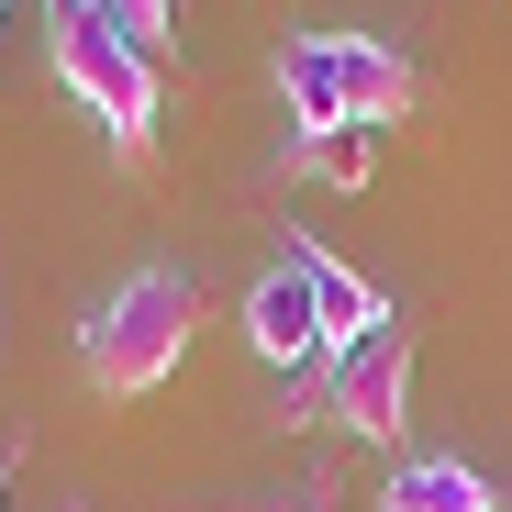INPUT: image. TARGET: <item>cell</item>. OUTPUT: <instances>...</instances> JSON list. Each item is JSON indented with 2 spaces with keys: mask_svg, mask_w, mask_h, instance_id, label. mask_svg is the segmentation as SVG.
I'll use <instances>...</instances> for the list:
<instances>
[{
  "mask_svg": "<svg viewBox=\"0 0 512 512\" xmlns=\"http://www.w3.org/2000/svg\"><path fill=\"white\" fill-rule=\"evenodd\" d=\"M190 323H201L190 268H134V279H112V301L90 323H78V368H90L112 401H145V390H167V368L190 357Z\"/></svg>",
  "mask_w": 512,
  "mask_h": 512,
  "instance_id": "cell-1",
  "label": "cell"
},
{
  "mask_svg": "<svg viewBox=\"0 0 512 512\" xmlns=\"http://www.w3.org/2000/svg\"><path fill=\"white\" fill-rule=\"evenodd\" d=\"M45 56H56V78H67V101L90 112L123 156H145V134H156V56L123 34V12L112 0H56V34H45Z\"/></svg>",
  "mask_w": 512,
  "mask_h": 512,
  "instance_id": "cell-2",
  "label": "cell"
},
{
  "mask_svg": "<svg viewBox=\"0 0 512 512\" xmlns=\"http://www.w3.org/2000/svg\"><path fill=\"white\" fill-rule=\"evenodd\" d=\"M323 412L346 423V435H401V412H412V334L401 323H379V334H357V346H334L323 357Z\"/></svg>",
  "mask_w": 512,
  "mask_h": 512,
  "instance_id": "cell-3",
  "label": "cell"
},
{
  "mask_svg": "<svg viewBox=\"0 0 512 512\" xmlns=\"http://www.w3.org/2000/svg\"><path fill=\"white\" fill-rule=\"evenodd\" d=\"M245 346L268 357V368H323V357H334V334H323V301H312V279L290 268V256H279V268L245 290Z\"/></svg>",
  "mask_w": 512,
  "mask_h": 512,
  "instance_id": "cell-4",
  "label": "cell"
},
{
  "mask_svg": "<svg viewBox=\"0 0 512 512\" xmlns=\"http://www.w3.org/2000/svg\"><path fill=\"white\" fill-rule=\"evenodd\" d=\"M323 56H334V90H346V123H357V134H379V123L412 112L401 45H379V34H323Z\"/></svg>",
  "mask_w": 512,
  "mask_h": 512,
  "instance_id": "cell-5",
  "label": "cell"
},
{
  "mask_svg": "<svg viewBox=\"0 0 512 512\" xmlns=\"http://www.w3.org/2000/svg\"><path fill=\"white\" fill-rule=\"evenodd\" d=\"M290 268L312 279V301H323V334H334V346H357V334H379V323H390V301H379V290H368V279H357L323 234H290Z\"/></svg>",
  "mask_w": 512,
  "mask_h": 512,
  "instance_id": "cell-6",
  "label": "cell"
},
{
  "mask_svg": "<svg viewBox=\"0 0 512 512\" xmlns=\"http://www.w3.org/2000/svg\"><path fill=\"white\" fill-rule=\"evenodd\" d=\"M379 512H501V490H490L468 457H412V468H390Z\"/></svg>",
  "mask_w": 512,
  "mask_h": 512,
  "instance_id": "cell-7",
  "label": "cell"
},
{
  "mask_svg": "<svg viewBox=\"0 0 512 512\" xmlns=\"http://www.w3.org/2000/svg\"><path fill=\"white\" fill-rule=\"evenodd\" d=\"M290 167H323V179L357 190V179H368V145H357V134H334V145H290Z\"/></svg>",
  "mask_w": 512,
  "mask_h": 512,
  "instance_id": "cell-8",
  "label": "cell"
},
{
  "mask_svg": "<svg viewBox=\"0 0 512 512\" xmlns=\"http://www.w3.org/2000/svg\"><path fill=\"white\" fill-rule=\"evenodd\" d=\"M112 12H123V34H134V45H145V56H156V45H167V23H179V12H167V0H112Z\"/></svg>",
  "mask_w": 512,
  "mask_h": 512,
  "instance_id": "cell-9",
  "label": "cell"
},
{
  "mask_svg": "<svg viewBox=\"0 0 512 512\" xmlns=\"http://www.w3.org/2000/svg\"><path fill=\"white\" fill-rule=\"evenodd\" d=\"M0 12H12V0H0Z\"/></svg>",
  "mask_w": 512,
  "mask_h": 512,
  "instance_id": "cell-10",
  "label": "cell"
}]
</instances>
